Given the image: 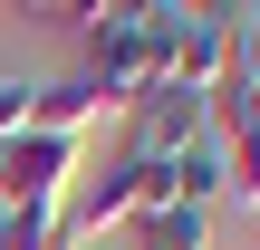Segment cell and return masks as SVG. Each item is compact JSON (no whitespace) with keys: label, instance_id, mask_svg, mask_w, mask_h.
Wrapping results in <instances>:
<instances>
[{"label":"cell","instance_id":"6da1fadb","mask_svg":"<svg viewBox=\"0 0 260 250\" xmlns=\"http://www.w3.org/2000/svg\"><path fill=\"white\" fill-rule=\"evenodd\" d=\"M77 39H87V87L106 96V116H135L164 77H154V39H145V10L135 0H96V10H58Z\"/></svg>","mask_w":260,"mask_h":250},{"label":"cell","instance_id":"7a4b0ae2","mask_svg":"<svg viewBox=\"0 0 260 250\" xmlns=\"http://www.w3.org/2000/svg\"><path fill=\"white\" fill-rule=\"evenodd\" d=\"M68 193H77V145H58V135L0 145V222H58Z\"/></svg>","mask_w":260,"mask_h":250},{"label":"cell","instance_id":"3957f363","mask_svg":"<svg viewBox=\"0 0 260 250\" xmlns=\"http://www.w3.org/2000/svg\"><path fill=\"white\" fill-rule=\"evenodd\" d=\"M203 135H212V96H193V87H154V96L125 116V164L174 173V164H183Z\"/></svg>","mask_w":260,"mask_h":250},{"label":"cell","instance_id":"277c9868","mask_svg":"<svg viewBox=\"0 0 260 250\" xmlns=\"http://www.w3.org/2000/svg\"><path fill=\"white\" fill-rule=\"evenodd\" d=\"M154 193H164V173H145V164H125V154H116L106 173H87V183L58 202V231H68V241H106V231H125Z\"/></svg>","mask_w":260,"mask_h":250},{"label":"cell","instance_id":"5b68a950","mask_svg":"<svg viewBox=\"0 0 260 250\" xmlns=\"http://www.w3.org/2000/svg\"><path fill=\"white\" fill-rule=\"evenodd\" d=\"M96 116H106V96H96L87 77H39V116H29V135H58V145H77Z\"/></svg>","mask_w":260,"mask_h":250},{"label":"cell","instance_id":"8992f818","mask_svg":"<svg viewBox=\"0 0 260 250\" xmlns=\"http://www.w3.org/2000/svg\"><path fill=\"white\" fill-rule=\"evenodd\" d=\"M125 231H135V250H203V241H212V212H193V202L154 193V202H145Z\"/></svg>","mask_w":260,"mask_h":250},{"label":"cell","instance_id":"52a82bcc","mask_svg":"<svg viewBox=\"0 0 260 250\" xmlns=\"http://www.w3.org/2000/svg\"><path fill=\"white\" fill-rule=\"evenodd\" d=\"M29 116H39V77L29 67H0V145L29 135Z\"/></svg>","mask_w":260,"mask_h":250},{"label":"cell","instance_id":"ba28073f","mask_svg":"<svg viewBox=\"0 0 260 250\" xmlns=\"http://www.w3.org/2000/svg\"><path fill=\"white\" fill-rule=\"evenodd\" d=\"M0 250H10V222H0Z\"/></svg>","mask_w":260,"mask_h":250},{"label":"cell","instance_id":"9c48e42d","mask_svg":"<svg viewBox=\"0 0 260 250\" xmlns=\"http://www.w3.org/2000/svg\"><path fill=\"white\" fill-rule=\"evenodd\" d=\"M77 250H106V241H77Z\"/></svg>","mask_w":260,"mask_h":250}]
</instances>
